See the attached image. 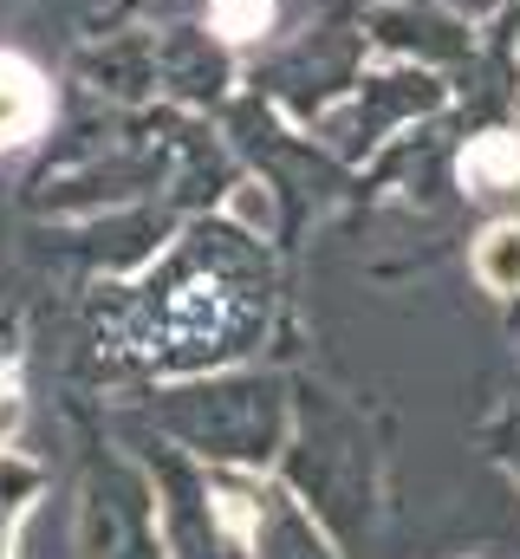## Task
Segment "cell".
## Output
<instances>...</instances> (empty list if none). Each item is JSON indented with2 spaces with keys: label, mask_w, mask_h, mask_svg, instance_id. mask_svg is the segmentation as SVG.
Returning a JSON list of instances; mask_svg holds the SVG:
<instances>
[{
  "label": "cell",
  "mask_w": 520,
  "mask_h": 559,
  "mask_svg": "<svg viewBox=\"0 0 520 559\" xmlns=\"http://www.w3.org/2000/svg\"><path fill=\"white\" fill-rule=\"evenodd\" d=\"M46 118H52L46 79L20 52H0V150H20L26 138H39Z\"/></svg>",
  "instance_id": "6da1fadb"
},
{
  "label": "cell",
  "mask_w": 520,
  "mask_h": 559,
  "mask_svg": "<svg viewBox=\"0 0 520 559\" xmlns=\"http://www.w3.org/2000/svg\"><path fill=\"white\" fill-rule=\"evenodd\" d=\"M462 182L475 195H501V189H520V138L515 131H488L462 150Z\"/></svg>",
  "instance_id": "7a4b0ae2"
},
{
  "label": "cell",
  "mask_w": 520,
  "mask_h": 559,
  "mask_svg": "<svg viewBox=\"0 0 520 559\" xmlns=\"http://www.w3.org/2000/svg\"><path fill=\"white\" fill-rule=\"evenodd\" d=\"M475 280L488 293H520V222H495L475 241Z\"/></svg>",
  "instance_id": "3957f363"
},
{
  "label": "cell",
  "mask_w": 520,
  "mask_h": 559,
  "mask_svg": "<svg viewBox=\"0 0 520 559\" xmlns=\"http://www.w3.org/2000/svg\"><path fill=\"white\" fill-rule=\"evenodd\" d=\"M209 20L228 46H248L273 26V0H209Z\"/></svg>",
  "instance_id": "277c9868"
}]
</instances>
